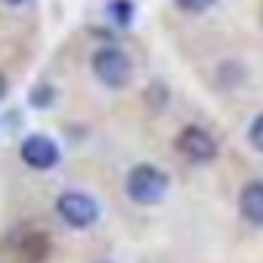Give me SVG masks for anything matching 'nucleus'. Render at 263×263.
Returning <instances> with one entry per match:
<instances>
[{
  "mask_svg": "<svg viewBox=\"0 0 263 263\" xmlns=\"http://www.w3.org/2000/svg\"><path fill=\"white\" fill-rule=\"evenodd\" d=\"M124 189H127V198H130V201L149 208V204H158V201L167 195L171 177H167L161 167H155V164H137V167H130Z\"/></svg>",
  "mask_w": 263,
  "mask_h": 263,
  "instance_id": "obj_1",
  "label": "nucleus"
},
{
  "mask_svg": "<svg viewBox=\"0 0 263 263\" xmlns=\"http://www.w3.org/2000/svg\"><path fill=\"white\" fill-rule=\"evenodd\" d=\"M93 74L99 84H105L108 90H118L124 84H130V74H134V65H130V56L118 47H99L93 53Z\"/></svg>",
  "mask_w": 263,
  "mask_h": 263,
  "instance_id": "obj_2",
  "label": "nucleus"
},
{
  "mask_svg": "<svg viewBox=\"0 0 263 263\" xmlns=\"http://www.w3.org/2000/svg\"><path fill=\"white\" fill-rule=\"evenodd\" d=\"M56 214H59V220H62L65 226H71V229H90V226L99 220V204H96L87 192L68 189V192L59 195Z\"/></svg>",
  "mask_w": 263,
  "mask_h": 263,
  "instance_id": "obj_3",
  "label": "nucleus"
},
{
  "mask_svg": "<svg viewBox=\"0 0 263 263\" xmlns=\"http://www.w3.org/2000/svg\"><path fill=\"white\" fill-rule=\"evenodd\" d=\"M177 149H180V155H183L186 161H192V164H208V161L217 158V140L208 134L204 127H198V124H189V127L180 130Z\"/></svg>",
  "mask_w": 263,
  "mask_h": 263,
  "instance_id": "obj_4",
  "label": "nucleus"
},
{
  "mask_svg": "<svg viewBox=\"0 0 263 263\" xmlns=\"http://www.w3.org/2000/svg\"><path fill=\"white\" fill-rule=\"evenodd\" d=\"M19 155H22V161L31 167V171H53L56 164H59V146L50 140V137H44V134H31V137H25L22 140V146H19Z\"/></svg>",
  "mask_w": 263,
  "mask_h": 263,
  "instance_id": "obj_5",
  "label": "nucleus"
},
{
  "mask_svg": "<svg viewBox=\"0 0 263 263\" xmlns=\"http://www.w3.org/2000/svg\"><path fill=\"white\" fill-rule=\"evenodd\" d=\"M238 214L254 223V226H263V180H251L241 186L238 192Z\"/></svg>",
  "mask_w": 263,
  "mask_h": 263,
  "instance_id": "obj_6",
  "label": "nucleus"
},
{
  "mask_svg": "<svg viewBox=\"0 0 263 263\" xmlns=\"http://www.w3.org/2000/svg\"><path fill=\"white\" fill-rule=\"evenodd\" d=\"M108 19L115 22V25H130V22H134V16H137V7H134V0H111V4H108Z\"/></svg>",
  "mask_w": 263,
  "mask_h": 263,
  "instance_id": "obj_7",
  "label": "nucleus"
},
{
  "mask_svg": "<svg viewBox=\"0 0 263 263\" xmlns=\"http://www.w3.org/2000/svg\"><path fill=\"white\" fill-rule=\"evenodd\" d=\"M248 140H251V146H254L257 152H263V111L251 121V127H248Z\"/></svg>",
  "mask_w": 263,
  "mask_h": 263,
  "instance_id": "obj_8",
  "label": "nucleus"
},
{
  "mask_svg": "<svg viewBox=\"0 0 263 263\" xmlns=\"http://www.w3.org/2000/svg\"><path fill=\"white\" fill-rule=\"evenodd\" d=\"M53 96H56V93H53V87H50V84H41V87H34V90H31V105L47 108V105L53 102Z\"/></svg>",
  "mask_w": 263,
  "mask_h": 263,
  "instance_id": "obj_9",
  "label": "nucleus"
},
{
  "mask_svg": "<svg viewBox=\"0 0 263 263\" xmlns=\"http://www.w3.org/2000/svg\"><path fill=\"white\" fill-rule=\"evenodd\" d=\"M174 4H177L183 13H208L217 0H174Z\"/></svg>",
  "mask_w": 263,
  "mask_h": 263,
  "instance_id": "obj_10",
  "label": "nucleus"
},
{
  "mask_svg": "<svg viewBox=\"0 0 263 263\" xmlns=\"http://www.w3.org/2000/svg\"><path fill=\"white\" fill-rule=\"evenodd\" d=\"M7 90H10V84H7V74H0V102L7 99Z\"/></svg>",
  "mask_w": 263,
  "mask_h": 263,
  "instance_id": "obj_11",
  "label": "nucleus"
},
{
  "mask_svg": "<svg viewBox=\"0 0 263 263\" xmlns=\"http://www.w3.org/2000/svg\"><path fill=\"white\" fill-rule=\"evenodd\" d=\"M4 4H10V7H22L25 0H4Z\"/></svg>",
  "mask_w": 263,
  "mask_h": 263,
  "instance_id": "obj_12",
  "label": "nucleus"
}]
</instances>
